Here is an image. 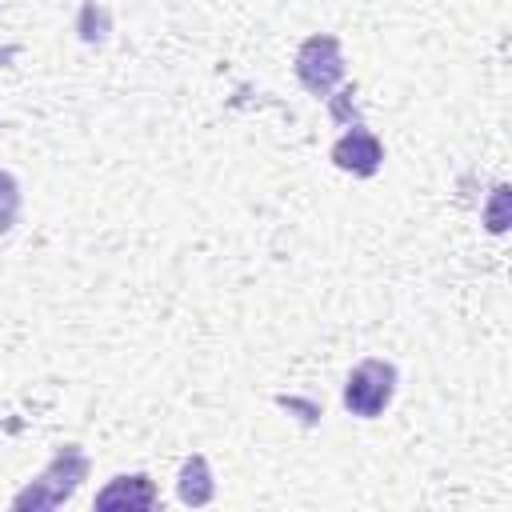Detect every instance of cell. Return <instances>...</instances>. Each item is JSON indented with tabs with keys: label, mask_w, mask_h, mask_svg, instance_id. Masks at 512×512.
Listing matches in <instances>:
<instances>
[{
	"label": "cell",
	"mask_w": 512,
	"mask_h": 512,
	"mask_svg": "<svg viewBox=\"0 0 512 512\" xmlns=\"http://www.w3.org/2000/svg\"><path fill=\"white\" fill-rule=\"evenodd\" d=\"M392 392H396V368L384 364V360H364V364H356V368L348 372L344 404H348L352 416L372 420V416H380V412L388 408Z\"/></svg>",
	"instance_id": "1"
},
{
	"label": "cell",
	"mask_w": 512,
	"mask_h": 512,
	"mask_svg": "<svg viewBox=\"0 0 512 512\" xmlns=\"http://www.w3.org/2000/svg\"><path fill=\"white\" fill-rule=\"evenodd\" d=\"M340 72H344V60H340V44L332 36H312V40L300 44V52H296V76H300V84L312 96H328L336 88Z\"/></svg>",
	"instance_id": "2"
},
{
	"label": "cell",
	"mask_w": 512,
	"mask_h": 512,
	"mask_svg": "<svg viewBox=\"0 0 512 512\" xmlns=\"http://www.w3.org/2000/svg\"><path fill=\"white\" fill-rule=\"evenodd\" d=\"M332 160H336V168H344V172H352V176H372V172L380 168V160H384V148H380V140H376L372 132L352 128L348 136L336 140Z\"/></svg>",
	"instance_id": "3"
},
{
	"label": "cell",
	"mask_w": 512,
	"mask_h": 512,
	"mask_svg": "<svg viewBox=\"0 0 512 512\" xmlns=\"http://www.w3.org/2000/svg\"><path fill=\"white\" fill-rule=\"evenodd\" d=\"M152 508L156 504V488L148 476H116L100 496H96V508Z\"/></svg>",
	"instance_id": "4"
},
{
	"label": "cell",
	"mask_w": 512,
	"mask_h": 512,
	"mask_svg": "<svg viewBox=\"0 0 512 512\" xmlns=\"http://www.w3.org/2000/svg\"><path fill=\"white\" fill-rule=\"evenodd\" d=\"M212 496V484H208V464L200 456H192L180 472V500L184 504H204Z\"/></svg>",
	"instance_id": "5"
},
{
	"label": "cell",
	"mask_w": 512,
	"mask_h": 512,
	"mask_svg": "<svg viewBox=\"0 0 512 512\" xmlns=\"http://www.w3.org/2000/svg\"><path fill=\"white\" fill-rule=\"evenodd\" d=\"M16 212H20V188H16V180L8 172H0V232L12 228Z\"/></svg>",
	"instance_id": "6"
}]
</instances>
